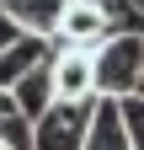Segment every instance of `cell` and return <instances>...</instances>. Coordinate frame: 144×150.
<instances>
[{
    "instance_id": "6da1fadb",
    "label": "cell",
    "mask_w": 144,
    "mask_h": 150,
    "mask_svg": "<svg viewBox=\"0 0 144 150\" xmlns=\"http://www.w3.org/2000/svg\"><path fill=\"white\" fill-rule=\"evenodd\" d=\"M91 91L101 102H117L128 91H144V32H112L107 43L91 48Z\"/></svg>"
},
{
    "instance_id": "7a4b0ae2",
    "label": "cell",
    "mask_w": 144,
    "mask_h": 150,
    "mask_svg": "<svg viewBox=\"0 0 144 150\" xmlns=\"http://www.w3.org/2000/svg\"><path fill=\"white\" fill-rule=\"evenodd\" d=\"M123 11H128V6H85V0H64L59 27H53L48 43H53V48H85V54H91V48L107 43L112 32H128V27H134V22H123Z\"/></svg>"
},
{
    "instance_id": "3957f363",
    "label": "cell",
    "mask_w": 144,
    "mask_h": 150,
    "mask_svg": "<svg viewBox=\"0 0 144 150\" xmlns=\"http://www.w3.org/2000/svg\"><path fill=\"white\" fill-rule=\"evenodd\" d=\"M96 102H48L27 123V150H80Z\"/></svg>"
},
{
    "instance_id": "277c9868",
    "label": "cell",
    "mask_w": 144,
    "mask_h": 150,
    "mask_svg": "<svg viewBox=\"0 0 144 150\" xmlns=\"http://www.w3.org/2000/svg\"><path fill=\"white\" fill-rule=\"evenodd\" d=\"M48 81H53V102H96L91 54L85 48H53L48 54Z\"/></svg>"
},
{
    "instance_id": "5b68a950",
    "label": "cell",
    "mask_w": 144,
    "mask_h": 150,
    "mask_svg": "<svg viewBox=\"0 0 144 150\" xmlns=\"http://www.w3.org/2000/svg\"><path fill=\"white\" fill-rule=\"evenodd\" d=\"M59 11L64 0H0V16H11L16 32H32V38H53Z\"/></svg>"
},
{
    "instance_id": "8992f818",
    "label": "cell",
    "mask_w": 144,
    "mask_h": 150,
    "mask_svg": "<svg viewBox=\"0 0 144 150\" xmlns=\"http://www.w3.org/2000/svg\"><path fill=\"white\" fill-rule=\"evenodd\" d=\"M48 54H53V43H48V38H32V32H22L11 48H0V91H11L32 64H43Z\"/></svg>"
},
{
    "instance_id": "52a82bcc",
    "label": "cell",
    "mask_w": 144,
    "mask_h": 150,
    "mask_svg": "<svg viewBox=\"0 0 144 150\" xmlns=\"http://www.w3.org/2000/svg\"><path fill=\"white\" fill-rule=\"evenodd\" d=\"M11 102H16V112H22V118L32 123V118H38V112L53 102V81H48V59L43 64H32L27 75H22V81H16L11 86Z\"/></svg>"
},
{
    "instance_id": "ba28073f",
    "label": "cell",
    "mask_w": 144,
    "mask_h": 150,
    "mask_svg": "<svg viewBox=\"0 0 144 150\" xmlns=\"http://www.w3.org/2000/svg\"><path fill=\"white\" fill-rule=\"evenodd\" d=\"M80 150H134L128 134H123V123H117V107H112V102L96 97L91 123H85V145H80Z\"/></svg>"
},
{
    "instance_id": "9c48e42d",
    "label": "cell",
    "mask_w": 144,
    "mask_h": 150,
    "mask_svg": "<svg viewBox=\"0 0 144 150\" xmlns=\"http://www.w3.org/2000/svg\"><path fill=\"white\" fill-rule=\"evenodd\" d=\"M117 123H123V134H128L134 150H144V91H128V97H117Z\"/></svg>"
},
{
    "instance_id": "30bf717a",
    "label": "cell",
    "mask_w": 144,
    "mask_h": 150,
    "mask_svg": "<svg viewBox=\"0 0 144 150\" xmlns=\"http://www.w3.org/2000/svg\"><path fill=\"white\" fill-rule=\"evenodd\" d=\"M16 38H22V32H16V22H11V16H0V48H11Z\"/></svg>"
},
{
    "instance_id": "8fae6325",
    "label": "cell",
    "mask_w": 144,
    "mask_h": 150,
    "mask_svg": "<svg viewBox=\"0 0 144 150\" xmlns=\"http://www.w3.org/2000/svg\"><path fill=\"white\" fill-rule=\"evenodd\" d=\"M85 6H134V0H85Z\"/></svg>"
},
{
    "instance_id": "7c38bea8",
    "label": "cell",
    "mask_w": 144,
    "mask_h": 150,
    "mask_svg": "<svg viewBox=\"0 0 144 150\" xmlns=\"http://www.w3.org/2000/svg\"><path fill=\"white\" fill-rule=\"evenodd\" d=\"M0 150H11V145H6V139H0Z\"/></svg>"
}]
</instances>
